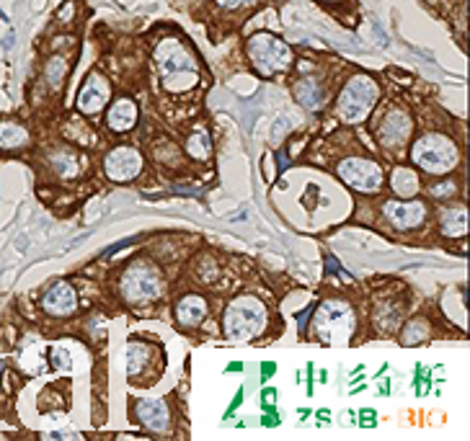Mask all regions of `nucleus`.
Wrapping results in <instances>:
<instances>
[{"label": "nucleus", "instance_id": "23", "mask_svg": "<svg viewBox=\"0 0 470 441\" xmlns=\"http://www.w3.org/2000/svg\"><path fill=\"white\" fill-rule=\"evenodd\" d=\"M65 73H67V62L60 60V57H52V60H49V65H47V80L57 88L60 83H63Z\"/></svg>", "mask_w": 470, "mask_h": 441}, {"label": "nucleus", "instance_id": "13", "mask_svg": "<svg viewBox=\"0 0 470 441\" xmlns=\"http://www.w3.org/2000/svg\"><path fill=\"white\" fill-rule=\"evenodd\" d=\"M385 212H388V219L393 222L401 230H408V227H416L421 219H424V206L414 202V204H385Z\"/></svg>", "mask_w": 470, "mask_h": 441}, {"label": "nucleus", "instance_id": "29", "mask_svg": "<svg viewBox=\"0 0 470 441\" xmlns=\"http://www.w3.org/2000/svg\"><path fill=\"white\" fill-rule=\"evenodd\" d=\"M362 418H364L362 423H374V420H372V418H374V410H364Z\"/></svg>", "mask_w": 470, "mask_h": 441}, {"label": "nucleus", "instance_id": "3", "mask_svg": "<svg viewBox=\"0 0 470 441\" xmlns=\"http://www.w3.org/2000/svg\"><path fill=\"white\" fill-rule=\"evenodd\" d=\"M248 57L261 73H282L292 62V52L287 44H282L271 34H256L248 42Z\"/></svg>", "mask_w": 470, "mask_h": 441}, {"label": "nucleus", "instance_id": "28", "mask_svg": "<svg viewBox=\"0 0 470 441\" xmlns=\"http://www.w3.org/2000/svg\"><path fill=\"white\" fill-rule=\"evenodd\" d=\"M261 374H264V379L274 374V364H264V366H261Z\"/></svg>", "mask_w": 470, "mask_h": 441}, {"label": "nucleus", "instance_id": "24", "mask_svg": "<svg viewBox=\"0 0 470 441\" xmlns=\"http://www.w3.org/2000/svg\"><path fill=\"white\" fill-rule=\"evenodd\" d=\"M424 338H427V325L414 323V325H408L406 335H403V344H418V341H424Z\"/></svg>", "mask_w": 470, "mask_h": 441}, {"label": "nucleus", "instance_id": "15", "mask_svg": "<svg viewBox=\"0 0 470 441\" xmlns=\"http://www.w3.org/2000/svg\"><path fill=\"white\" fill-rule=\"evenodd\" d=\"M137 121V106L129 98H119L109 111V127L114 132H127Z\"/></svg>", "mask_w": 470, "mask_h": 441}, {"label": "nucleus", "instance_id": "12", "mask_svg": "<svg viewBox=\"0 0 470 441\" xmlns=\"http://www.w3.org/2000/svg\"><path fill=\"white\" fill-rule=\"evenodd\" d=\"M42 307L47 312H52V315H67V312L75 310V291L65 281H60L44 294Z\"/></svg>", "mask_w": 470, "mask_h": 441}, {"label": "nucleus", "instance_id": "20", "mask_svg": "<svg viewBox=\"0 0 470 441\" xmlns=\"http://www.w3.org/2000/svg\"><path fill=\"white\" fill-rule=\"evenodd\" d=\"M52 165H54V171H60L63 176H75V173H78V158H75V152H70V150L52 152Z\"/></svg>", "mask_w": 470, "mask_h": 441}, {"label": "nucleus", "instance_id": "11", "mask_svg": "<svg viewBox=\"0 0 470 441\" xmlns=\"http://www.w3.org/2000/svg\"><path fill=\"white\" fill-rule=\"evenodd\" d=\"M408 132H411V121H408L406 114L390 111L380 124V142L385 147H398V145H403L408 140Z\"/></svg>", "mask_w": 470, "mask_h": 441}, {"label": "nucleus", "instance_id": "7", "mask_svg": "<svg viewBox=\"0 0 470 441\" xmlns=\"http://www.w3.org/2000/svg\"><path fill=\"white\" fill-rule=\"evenodd\" d=\"M352 310L346 305H339V302H328L323 305L321 312H318V331L321 335L328 341V338H336L342 341L346 335L352 333Z\"/></svg>", "mask_w": 470, "mask_h": 441}, {"label": "nucleus", "instance_id": "17", "mask_svg": "<svg viewBox=\"0 0 470 441\" xmlns=\"http://www.w3.org/2000/svg\"><path fill=\"white\" fill-rule=\"evenodd\" d=\"M26 142H29V134L21 124H16V121L0 124V150H16V147H23Z\"/></svg>", "mask_w": 470, "mask_h": 441}, {"label": "nucleus", "instance_id": "14", "mask_svg": "<svg viewBox=\"0 0 470 441\" xmlns=\"http://www.w3.org/2000/svg\"><path fill=\"white\" fill-rule=\"evenodd\" d=\"M137 416L153 431H163L168 426V408L163 405L161 400H142V403H137Z\"/></svg>", "mask_w": 470, "mask_h": 441}, {"label": "nucleus", "instance_id": "6", "mask_svg": "<svg viewBox=\"0 0 470 441\" xmlns=\"http://www.w3.org/2000/svg\"><path fill=\"white\" fill-rule=\"evenodd\" d=\"M122 289H124L129 302H148V300H155L161 294V279H158V274L150 269V266L137 263L135 269H129L124 274Z\"/></svg>", "mask_w": 470, "mask_h": 441}, {"label": "nucleus", "instance_id": "8", "mask_svg": "<svg viewBox=\"0 0 470 441\" xmlns=\"http://www.w3.org/2000/svg\"><path fill=\"white\" fill-rule=\"evenodd\" d=\"M339 176H342L344 181L349 183L352 189H359V191H374L380 181H383V176H380V168L370 160H352L342 163V168H339Z\"/></svg>", "mask_w": 470, "mask_h": 441}, {"label": "nucleus", "instance_id": "30", "mask_svg": "<svg viewBox=\"0 0 470 441\" xmlns=\"http://www.w3.org/2000/svg\"><path fill=\"white\" fill-rule=\"evenodd\" d=\"M277 426V416H274V413H271V416H264V426Z\"/></svg>", "mask_w": 470, "mask_h": 441}, {"label": "nucleus", "instance_id": "27", "mask_svg": "<svg viewBox=\"0 0 470 441\" xmlns=\"http://www.w3.org/2000/svg\"><path fill=\"white\" fill-rule=\"evenodd\" d=\"M274 395H277V392H274V390H267V392H264V410H271V405H274Z\"/></svg>", "mask_w": 470, "mask_h": 441}, {"label": "nucleus", "instance_id": "26", "mask_svg": "<svg viewBox=\"0 0 470 441\" xmlns=\"http://www.w3.org/2000/svg\"><path fill=\"white\" fill-rule=\"evenodd\" d=\"M217 3L225 8H243V5H254L256 0H217Z\"/></svg>", "mask_w": 470, "mask_h": 441}, {"label": "nucleus", "instance_id": "5", "mask_svg": "<svg viewBox=\"0 0 470 441\" xmlns=\"http://www.w3.org/2000/svg\"><path fill=\"white\" fill-rule=\"evenodd\" d=\"M377 98V86L374 80L367 75H357L349 80V86L344 88L342 98H339V114L349 121H362L367 117L370 106Z\"/></svg>", "mask_w": 470, "mask_h": 441}, {"label": "nucleus", "instance_id": "9", "mask_svg": "<svg viewBox=\"0 0 470 441\" xmlns=\"http://www.w3.org/2000/svg\"><path fill=\"white\" fill-rule=\"evenodd\" d=\"M104 168H107L109 178H114V181H132L142 171V158L132 147H117L107 158Z\"/></svg>", "mask_w": 470, "mask_h": 441}, {"label": "nucleus", "instance_id": "22", "mask_svg": "<svg viewBox=\"0 0 470 441\" xmlns=\"http://www.w3.org/2000/svg\"><path fill=\"white\" fill-rule=\"evenodd\" d=\"M393 189H396V194H401V196L416 194V189H418L416 176L411 171H398L396 178H393Z\"/></svg>", "mask_w": 470, "mask_h": 441}, {"label": "nucleus", "instance_id": "4", "mask_svg": "<svg viewBox=\"0 0 470 441\" xmlns=\"http://www.w3.org/2000/svg\"><path fill=\"white\" fill-rule=\"evenodd\" d=\"M414 160L429 173H447L458 160V152L449 140L439 134H427L414 145Z\"/></svg>", "mask_w": 470, "mask_h": 441}, {"label": "nucleus", "instance_id": "16", "mask_svg": "<svg viewBox=\"0 0 470 441\" xmlns=\"http://www.w3.org/2000/svg\"><path fill=\"white\" fill-rule=\"evenodd\" d=\"M204 315H207V305H204V300L202 297H197V294H189V297H183V300L176 305V318H179L186 328L202 323Z\"/></svg>", "mask_w": 470, "mask_h": 441}, {"label": "nucleus", "instance_id": "19", "mask_svg": "<svg viewBox=\"0 0 470 441\" xmlns=\"http://www.w3.org/2000/svg\"><path fill=\"white\" fill-rule=\"evenodd\" d=\"M442 230L445 235H465V209H445L442 212Z\"/></svg>", "mask_w": 470, "mask_h": 441}, {"label": "nucleus", "instance_id": "2", "mask_svg": "<svg viewBox=\"0 0 470 441\" xmlns=\"http://www.w3.org/2000/svg\"><path fill=\"white\" fill-rule=\"evenodd\" d=\"M264 318H267V310L256 300L240 297V300H235L227 307V312H225L223 318V328L230 338H251L254 333L261 331Z\"/></svg>", "mask_w": 470, "mask_h": 441}, {"label": "nucleus", "instance_id": "1", "mask_svg": "<svg viewBox=\"0 0 470 441\" xmlns=\"http://www.w3.org/2000/svg\"><path fill=\"white\" fill-rule=\"evenodd\" d=\"M155 60H158V67H161V78L163 86L179 93V91H186L197 83V62L194 57L176 39H166V42L155 49Z\"/></svg>", "mask_w": 470, "mask_h": 441}, {"label": "nucleus", "instance_id": "10", "mask_svg": "<svg viewBox=\"0 0 470 441\" xmlns=\"http://www.w3.org/2000/svg\"><path fill=\"white\" fill-rule=\"evenodd\" d=\"M109 98V83L107 78H101L98 73L86 80V86L80 91V96H78V108L83 111V114H98L104 104H107Z\"/></svg>", "mask_w": 470, "mask_h": 441}, {"label": "nucleus", "instance_id": "25", "mask_svg": "<svg viewBox=\"0 0 470 441\" xmlns=\"http://www.w3.org/2000/svg\"><path fill=\"white\" fill-rule=\"evenodd\" d=\"M449 191H455V183H442V186H432V194L434 196H439V199H442V196H449Z\"/></svg>", "mask_w": 470, "mask_h": 441}, {"label": "nucleus", "instance_id": "21", "mask_svg": "<svg viewBox=\"0 0 470 441\" xmlns=\"http://www.w3.org/2000/svg\"><path fill=\"white\" fill-rule=\"evenodd\" d=\"M186 150L192 152L197 160H204L210 158V134L207 132H194L189 142H186Z\"/></svg>", "mask_w": 470, "mask_h": 441}, {"label": "nucleus", "instance_id": "18", "mask_svg": "<svg viewBox=\"0 0 470 441\" xmlns=\"http://www.w3.org/2000/svg\"><path fill=\"white\" fill-rule=\"evenodd\" d=\"M295 96H298V101L305 108H318L323 101V91H318L313 78H305V80H300L298 86H295Z\"/></svg>", "mask_w": 470, "mask_h": 441}]
</instances>
